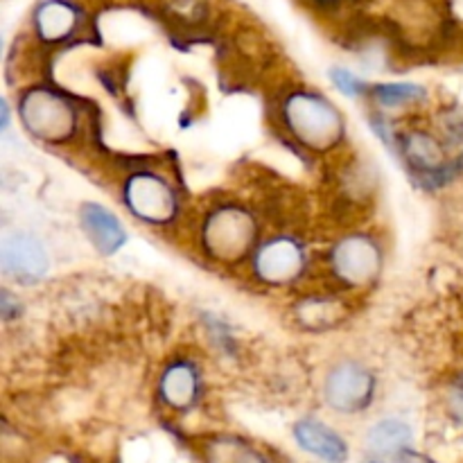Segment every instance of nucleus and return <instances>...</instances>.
<instances>
[{"instance_id": "f257e3e1", "label": "nucleus", "mask_w": 463, "mask_h": 463, "mask_svg": "<svg viewBox=\"0 0 463 463\" xmlns=\"http://www.w3.org/2000/svg\"><path fill=\"white\" fill-rule=\"evenodd\" d=\"M280 118L298 145L317 154L337 149L346 138V118L337 104L312 89H297L280 104Z\"/></svg>"}, {"instance_id": "f03ea898", "label": "nucleus", "mask_w": 463, "mask_h": 463, "mask_svg": "<svg viewBox=\"0 0 463 463\" xmlns=\"http://www.w3.org/2000/svg\"><path fill=\"white\" fill-rule=\"evenodd\" d=\"M199 247L222 265H238L258 249V222L240 203H217L203 215L199 226Z\"/></svg>"}, {"instance_id": "7ed1b4c3", "label": "nucleus", "mask_w": 463, "mask_h": 463, "mask_svg": "<svg viewBox=\"0 0 463 463\" xmlns=\"http://www.w3.org/2000/svg\"><path fill=\"white\" fill-rule=\"evenodd\" d=\"M18 113L30 136L48 145L71 143L80 127V113L75 104L66 95L45 86L25 90L18 102Z\"/></svg>"}, {"instance_id": "20e7f679", "label": "nucleus", "mask_w": 463, "mask_h": 463, "mask_svg": "<svg viewBox=\"0 0 463 463\" xmlns=\"http://www.w3.org/2000/svg\"><path fill=\"white\" fill-rule=\"evenodd\" d=\"M384 265V249L371 233H346L330 247L328 269L342 288L362 289L378 280Z\"/></svg>"}, {"instance_id": "39448f33", "label": "nucleus", "mask_w": 463, "mask_h": 463, "mask_svg": "<svg viewBox=\"0 0 463 463\" xmlns=\"http://www.w3.org/2000/svg\"><path fill=\"white\" fill-rule=\"evenodd\" d=\"M122 203L136 220L167 226L179 217L181 197L175 185L154 170L131 172L122 184Z\"/></svg>"}, {"instance_id": "423d86ee", "label": "nucleus", "mask_w": 463, "mask_h": 463, "mask_svg": "<svg viewBox=\"0 0 463 463\" xmlns=\"http://www.w3.org/2000/svg\"><path fill=\"white\" fill-rule=\"evenodd\" d=\"M307 267V249L288 233L262 240L251 256V271L258 283L267 288H288L297 283Z\"/></svg>"}, {"instance_id": "0eeeda50", "label": "nucleus", "mask_w": 463, "mask_h": 463, "mask_svg": "<svg viewBox=\"0 0 463 463\" xmlns=\"http://www.w3.org/2000/svg\"><path fill=\"white\" fill-rule=\"evenodd\" d=\"M375 389L378 383L369 366L355 360H342L328 369L321 393L330 410L353 416L364 411L373 402Z\"/></svg>"}, {"instance_id": "6e6552de", "label": "nucleus", "mask_w": 463, "mask_h": 463, "mask_svg": "<svg viewBox=\"0 0 463 463\" xmlns=\"http://www.w3.org/2000/svg\"><path fill=\"white\" fill-rule=\"evenodd\" d=\"M0 262H3L5 274L23 280V283H34V280L43 279L50 267L48 251L41 240L25 231L5 235L3 247H0Z\"/></svg>"}, {"instance_id": "1a4fd4ad", "label": "nucleus", "mask_w": 463, "mask_h": 463, "mask_svg": "<svg viewBox=\"0 0 463 463\" xmlns=\"http://www.w3.org/2000/svg\"><path fill=\"white\" fill-rule=\"evenodd\" d=\"M199 389H202L199 369L190 360H172L158 380V398L176 411L193 407L199 398Z\"/></svg>"}, {"instance_id": "9d476101", "label": "nucleus", "mask_w": 463, "mask_h": 463, "mask_svg": "<svg viewBox=\"0 0 463 463\" xmlns=\"http://www.w3.org/2000/svg\"><path fill=\"white\" fill-rule=\"evenodd\" d=\"M294 441L303 452L326 463H346L348 443L342 434L317 419H301L294 425Z\"/></svg>"}, {"instance_id": "9b49d317", "label": "nucleus", "mask_w": 463, "mask_h": 463, "mask_svg": "<svg viewBox=\"0 0 463 463\" xmlns=\"http://www.w3.org/2000/svg\"><path fill=\"white\" fill-rule=\"evenodd\" d=\"M80 220L90 244L104 256H111L127 242V233L120 220L99 203H84L80 211Z\"/></svg>"}, {"instance_id": "f8f14e48", "label": "nucleus", "mask_w": 463, "mask_h": 463, "mask_svg": "<svg viewBox=\"0 0 463 463\" xmlns=\"http://www.w3.org/2000/svg\"><path fill=\"white\" fill-rule=\"evenodd\" d=\"M414 443V432L410 425L401 419H383L371 425L366 434V448L378 459H396L401 452L410 450Z\"/></svg>"}, {"instance_id": "ddd939ff", "label": "nucleus", "mask_w": 463, "mask_h": 463, "mask_svg": "<svg viewBox=\"0 0 463 463\" xmlns=\"http://www.w3.org/2000/svg\"><path fill=\"white\" fill-rule=\"evenodd\" d=\"M402 156L420 172H437L446 165V147L430 131L414 129L402 138Z\"/></svg>"}, {"instance_id": "4468645a", "label": "nucleus", "mask_w": 463, "mask_h": 463, "mask_svg": "<svg viewBox=\"0 0 463 463\" xmlns=\"http://www.w3.org/2000/svg\"><path fill=\"white\" fill-rule=\"evenodd\" d=\"M77 12L72 5L61 3V0H52V3L41 5L36 12V30L39 36L45 41H63L71 36L77 27Z\"/></svg>"}, {"instance_id": "2eb2a0df", "label": "nucleus", "mask_w": 463, "mask_h": 463, "mask_svg": "<svg viewBox=\"0 0 463 463\" xmlns=\"http://www.w3.org/2000/svg\"><path fill=\"white\" fill-rule=\"evenodd\" d=\"M371 93H373L375 102L384 109L407 107V104H416L425 98L423 86L407 84V81H401V84H378Z\"/></svg>"}, {"instance_id": "dca6fc26", "label": "nucleus", "mask_w": 463, "mask_h": 463, "mask_svg": "<svg viewBox=\"0 0 463 463\" xmlns=\"http://www.w3.org/2000/svg\"><path fill=\"white\" fill-rule=\"evenodd\" d=\"M330 80L348 98H357V95L364 93V81L353 75L351 71H346V68H333L330 71Z\"/></svg>"}, {"instance_id": "f3484780", "label": "nucleus", "mask_w": 463, "mask_h": 463, "mask_svg": "<svg viewBox=\"0 0 463 463\" xmlns=\"http://www.w3.org/2000/svg\"><path fill=\"white\" fill-rule=\"evenodd\" d=\"M231 463H269V461H267L260 452L249 450V448L240 446L238 452H235V457L231 459Z\"/></svg>"}, {"instance_id": "a211bd4d", "label": "nucleus", "mask_w": 463, "mask_h": 463, "mask_svg": "<svg viewBox=\"0 0 463 463\" xmlns=\"http://www.w3.org/2000/svg\"><path fill=\"white\" fill-rule=\"evenodd\" d=\"M393 463H434L432 459H430V457H425V455H420V452H416V450H405V452H401V455L396 457V459H393Z\"/></svg>"}, {"instance_id": "6ab92c4d", "label": "nucleus", "mask_w": 463, "mask_h": 463, "mask_svg": "<svg viewBox=\"0 0 463 463\" xmlns=\"http://www.w3.org/2000/svg\"><path fill=\"white\" fill-rule=\"evenodd\" d=\"M457 396H459V402H461L459 407H461V414H463V387L459 389V393H457Z\"/></svg>"}]
</instances>
